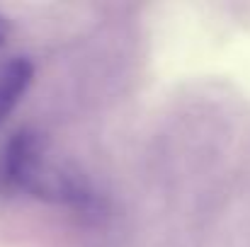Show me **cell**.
Listing matches in <instances>:
<instances>
[{
    "label": "cell",
    "instance_id": "cell-2",
    "mask_svg": "<svg viewBox=\"0 0 250 247\" xmlns=\"http://www.w3.org/2000/svg\"><path fill=\"white\" fill-rule=\"evenodd\" d=\"M34 78V68L27 58H10L0 66V126L15 112Z\"/></svg>",
    "mask_w": 250,
    "mask_h": 247
},
{
    "label": "cell",
    "instance_id": "cell-3",
    "mask_svg": "<svg viewBox=\"0 0 250 247\" xmlns=\"http://www.w3.org/2000/svg\"><path fill=\"white\" fill-rule=\"evenodd\" d=\"M10 32H12V27H10V19H7L5 15H0V51H2V46L7 44V39H10Z\"/></svg>",
    "mask_w": 250,
    "mask_h": 247
},
{
    "label": "cell",
    "instance_id": "cell-1",
    "mask_svg": "<svg viewBox=\"0 0 250 247\" xmlns=\"http://www.w3.org/2000/svg\"><path fill=\"white\" fill-rule=\"evenodd\" d=\"M29 194L34 199L95 211L97 196L81 170L59 163L49 141L32 129L12 133L0 151V194Z\"/></svg>",
    "mask_w": 250,
    "mask_h": 247
}]
</instances>
